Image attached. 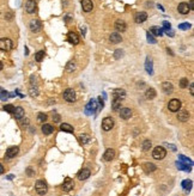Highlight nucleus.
Masks as SVG:
<instances>
[{
    "instance_id": "nucleus-24",
    "label": "nucleus",
    "mask_w": 194,
    "mask_h": 196,
    "mask_svg": "<svg viewBox=\"0 0 194 196\" xmlns=\"http://www.w3.org/2000/svg\"><path fill=\"white\" fill-rule=\"evenodd\" d=\"M149 32L151 35H155V36H162V35H163V29L158 28V26H151Z\"/></svg>"
},
{
    "instance_id": "nucleus-8",
    "label": "nucleus",
    "mask_w": 194,
    "mask_h": 196,
    "mask_svg": "<svg viewBox=\"0 0 194 196\" xmlns=\"http://www.w3.org/2000/svg\"><path fill=\"white\" fill-rule=\"evenodd\" d=\"M25 11L30 14L35 13V11H36V1L35 0H28L25 3Z\"/></svg>"
},
{
    "instance_id": "nucleus-1",
    "label": "nucleus",
    "mask_w": 194,
    "mask_h": 196,
    "mask_svg": "<svg viewBox=\"0 0 194 196\" xmlns=\"http://www.w3.org/2000/svg\"><path fill=\"white\" fill-rule=\"evenodd\" d=\"M35 190L39 195H46L48 191V185L43 180H39L35 184Z\"/></svg>"
},
{
    "instance_id": "nucleus-17",
    "label": "nucleus",
    "mask_w": 194,
    "mask_h": 196,
    "mask_svg": "<svg viewBox=\"0 0 194 196\" xmlns=\"http://www.w3.org/2000/svg\"><path fill=\"white\" fill-rule=\"evenodd\" d=\"M73 185H74V183H73V181L71 180V178H66L64 184H62V189L65 191H71L73 189Z\"/></svg>"
},
{
    "instance_id": "nucleus-22",
    "label": "nucleus",
    "mask_w": 194,
    "mask_h": 196,
    "mask_svg": "<svg viewBox=\"0 0 194 196\" xmlns=\"http://www.w3.org/2000/svg\"><path fill=\"white\" fill-rule=\"evenodd\" d=\"M53 132H54V127L52 124H48V123H43L42 126V133L44 135H50Z\"/></svg>"
},
{
    "instance_id": "nucleus-19",
    "label": "nucleus",
    "mask_w": 194,
    "mask_h": 196,
    "mask_svg": "<svg viewBox=\"0 0 194 196\" xmlns=\"http://www.w3.org/2000/svg\"><path fill=\"white\" fill-rule=\"evenodd\" d=\"M162 90H163V92H164V93L170 95V93H173V91H174V86H173V84H170V83L165 81V83H163V84H162Z\"/></svg>"
},
{
    "instance_id": "nucleus-15",
    "label": "nucleus",
    "mask_w": 194,
    "mask_h": 196,
    "mask_svg": "<svg viewBox=\"0 0 194 196\" xmlns=\"http://www.w3.org/2000/svg\"><path fill=\"white\" fill-rule=\"evenodd\" d=\"M114 157H115V151L112 150V148H108L103 154V159L105 160V162H110V160L114 159Z\"/></svg>"
},
{
    "instance_id": "nucleus-44",
    "label": "nucleus",
    "mask_w": 194,
    "mask_h": 196,
    "mask_svg": "<svg viewBox=\"0 0 194 196\" xmlns=\"http://www.w3.org/2000/svg\"><path fill=\"white\" fill-rule=\"evenodd\" d=\"M163 28H164V30L167 31V30H170L171 29V25H170V23L169 22H163Z\"/></svg>"
},
{
    "instance_id": "nucleus-31",
    "label": "nucleus",
    "mask_w": 194,
    "mask_h": 196,
    "mask_svg": "<svg viewBox=\"0 0 194 196\" xmlns=\"http://www.w3.org/2000/svg\"><path fill=\"white\" fill-rule=\"evenodd\" d=\"M145 68H146V72L149 74H152L153 71H152V60L150 58L146 59V62H145Z\"/></svg>"
},
{
    "instance_id": "nucleus-49",
    "label": "nucleus",
    "mask_w": 194,
    "mask_h": 196,
    "mask_svg": "<svg viewBox=\"0 0 194 196\" xmlns=\"http://www.w3.org/2000/svg\"><path fill=\"white\" fill-rule=\"evenodd\" d=\"M53 120H54V122H59V121H60V116H59V115H54Z\"/></svg>"
},
{
    "instance_id": "nucleus-13",
    "label": "nucleus",
    "mask_w": 194,
    "mask_h": 196,
    "mask_svg": "<svg viewBox=\"0 0 194 196\" xmlns=\"http://www.w3.org/2000/svg\"><path fill=\"white\" fill-rule=\"evenodd\" d=\"M146 19H147V13H146V12H138V13L135 14V17H134V21H135V23H138V24L144 23Z\"/></svg>"
},
{
    "instance_id": "nucleus-48",
    "label": "nucleus",
    "mask_w": 194,
    "mask_h": 196,
    "mask_svg": "<svg viewBox=\"0 0 194 196\" xmlns=\"http://www.w3.org/2000/svg\"><path fill=\"white\" fill-rule=\"evenodd\" d=\"M193 88H194V84L192 83V84L189 85V91H190V95H193V92H194V90H193Z\"/></svg>"
},
{
    "instance_id": "nucleus-11",
    "label": "nucleus",
    "mask_w": 194,
    "mask_h": 196,
    "mask_svg": "<svg viewBox=\"0 0 194 196\" xmlns=\"http://www.w3.org/2000/svg\"><path fill=\"white\" fill-rule=\"evenodd\" d=\"M12 114H13L16 120H22L24 117V109L22 106H14V110Z\"/></svg>"
},
{
    "instance_id": "nucleus-30",
    "label": "nucleus",
    "mask_w": 194,
    "mask_h": 196,
    "mask_svg": "<svg viewBox=\"0 0 194 196\" xmlns=\"http://www.w3.org/2000/svg\"><path fill=\"white\" fill-rule=\"evenodd\" d=\"M79 140H80V142L83 145H87L91 141V138H90V135H87V134H82L79 136Z\"/></svg>"
},
{
    "instance_id": "nucleus-40",
    "label": "nucleus",
    "mask_w": 194,
    "mask_h": 196,
    "mask_svg": "<svg viewBox=\"0 0 194 196\" xmlns=\"http://www.w3.org/2000/svg\"><path fill=\"white\" fill-rule=\"evenodd\" d=\"M37 121H39V122H41V123L46 122V121H47V115H46V114H43V113H40V114L37 115Z\"/></svg>"
},
{
    "instance_id": "nucleus-3",
    "label": "nucleus",
    "mask_w": 194,
    "mask_h": 196,
    "mask_svg": "<svg viewBox=\"0 0 194 196\" xmlns=\"http://www.w3.org/2000/svg\"><path fill=\"white\" fill-rule=\"evenodd\" d=\"M113 127H114V120H113L112 117H105V118H103V121H102V129H103L104 132L112 130Z\"/></svg>"
},
{
    "instance_id": "nucleus-5",
    "label": "nucleus",
    "mask_w": 194,
    "mask_h": 196,
    "mask_svg": "<svg viewBox=\"0 0 194 196\" xmlns=\"http://www.w3.org/2000/svg\"><path fill=\"white\" fill-rule=\"evenodd\" d=\"M168 109L171 111V113H176V111H180L181 109V102L179 99H171L168 104Z\"/></svg>"
},
{
    "instance_id": "nucleus-27",
    "label": "nucleus",
    "mask_w": 194,
    "mask_h": 196,
    "mask_svg": "<svg viewBox=\"0 0 194 196\" xmlns=\"http://www.w3.org/2000/svg\"><path fill=\"white\" fill-rule=\"evenodd\" d=\"M181 185H182L183 190H186V191H189V190L192 189V187H193V182H192L190 180H185V181H182Z\"/></svg>"
},
{
    "instance_id": "nucleus-2",
    "label": "nucleus",
    "mask_w": 194,
    "mask_h": 196,
    "mask_svg": "<svg viewBox=\"0 0 194 196\" xmlns=\"http://www.w3.org/2000/svg\"><path fill=\"white\" fill-rule=\"evenodd\" d=\"M165 155H167V151H165V148L162 147V146H157V147H155L153 151H152V157H153L155 159H157V160H162Z\"/></svg>"
},
{
    "instance_id": "nucleus-20",
    "label": "nucleus",
    "mask_w": 194,
    "mask_h": 196,
    "mask_svg": "<svg viewBox=\"0 0 194 196\" xmlns=\"http://www.w3.org/2000/svg\"><path fill=\"white\" fill-rule=\"evenodd\" d=\"M109 41L113 43V44H117V43H120L121 41H122V38H121V35L119 33V32H113L110 36H109Z\"/></svg>"
},
{
    "instance_id": "nucleus-39",
    "label": "nucleus",
    "mask_w": 194,
    "mask_h": 196,
    "mask_svg": "<svg viewBox=\"0 0 194 196\" xmlns=\"http://www.w3.org/2000/svg\"><path fill=\"white\" fill-rule=\"evenodd\" d=\"M188 79L187 78H182L181 80H180V87L181 88H186V87H188Z\"/></svg>"
},
{
    "instance_id": "nucleus-36",
    "label": "nucleus",
    "mask_w": 194,
    "mask_h": 196,
    "mask_svg": "<svg viewBox=\"0 0 194 196\" xmlns=\"http://www.w3.org/2000/svg\"><path fill=\"white\" fill-rule=\"evenodd\" d=\"M76 68V63L73 61H69L67 65H66V69H67V72H73Z\"/></svg>"
},
{
    "instance_id": "nucleus-32",
    "label": "nucleus",
    "mask_w": 194,
    "mask_h": 196,
    "mask_svg": "<svg viewBox=\"0 0 194 196\" xmlns=\"http://www.w3.org/2000/svg\"><path fill=\"white\" fill-rule=\"evenodd\" d=\"M176 165H178V169H179V170H183V171H186V172H189V171L192 170V166H188V165H186V164H183V163H181V162H178V163H176Z\"/></svg>"
},
{
    "instance_id": "nucleus-37",
    "label": "nucleus",
    "mask_w": 194,
    "mask_h": 196,
    "mask_svg": "<svg viewBox=\"0 0 194 196\" xmlns=\"http://www.w3.org/2000/svg\"><path fill=\"white\" fill-rule=\"evenodd\" d=\"M151 147H152V145H151V141L150 140H145L143 142V150L144 151H149Z\"/></svg>"
},
{
    "instance_id": "nucleus-45",
    "label": "nucleus",
    "mask_w": 194,
    "mask_h": 196,
    "mask_svg": "<svg viewBox=\"0 0 194 196\" xmlns=\"http://www.w3.org/2000/svg\"><path fill=\"white\" fill-rule=\"evenodd\" d=\"M26 175H28L29 177H32V176L35 175V172H34V170H32L31 167H28V169H26Z\"/></svg>"
},
{
    "instance_id": "nucleus-14",
    "label": "nucleus",
    "mask_w": 194,
    "mask_h": 196,
    "mask_svg": "<svg viewBox=\"0 0 194 196\" xmlns=\"http://www.w3.org/2000/svg\"><path fill=\"white\" fill-rule=\"evenodd\" d=\"M90 175H91V171L89 169H83L78 173V180L79 181H85V180H87V178L90 177Z\"/></svg>"
},
{
    "instance_id": "nucleus-42",
    "label": "nucleus",
    "mask_w": 194,
    "mask_h": 196,
    "mask_svg": "<svg viewBox=\"0 0 194 196\" xmlns=\"http://www.w3.org/2000/svg\"><path fill=\"white\" fill-rule=\"evenodd\" d=\"M146 36H147V40H149L150 43H156V42H157V41L155 40V37H153V35H151L149 31H147V33H146Z\"/></svg>"
},
{
    "instance_id": "nucleus-25",
    "label": "nucleus",
    "mask_w": 194,
    "mask_h": 196,
    "mask_svg": "<svg viewBox=\"0 0 194 196\" xmlns=\"http://www.w3.org/2000/svg\"><path fill=\"white\" fill-rule=\"evenodd\" d=\"M178 118H179V121H181V122H187V121L189 120V114H188V111L181 110V111L179 113V115H178Z\"/></svg>"
},
{
    "instance_id": "nucleus-52",
    "label": "nucleus",
    "mask_w": 194,
    "mask_h": 196,
    "mask_svg": "<svg viewBox=\"0 0 194 196\" xmlns=\"http://www.w3.org/2000/svg\"><path fill=\"white\" fill-rule=\"evenodd\" d=\"M1 91H4V90H3V87H0V92H1Z\"/></svg>"
},
{
    "instance_id": "nucleus-26",
    "label": "nucleus",
    "mask_w": 194,
    "mask_h": 196,
    "mask_svg": "<svg viewBox=\"0 0 194 196\" xmlns=\"http://www.w3.org/2000/svg\"><path fill=\"white\" fill-rule=\"evenodd\" d=\"M143 169H144V171L146 172V173H150V172H153V171H156V165L155 164H152V163H145L144 165H143Z\"/></svg>"
},
{
    "instance_id": "nucleus-34",
    "label": "nucleus",
    "mask_w": 194,
    "mask_h": 196,
    "mask_svg": "<svg viewBox=\"0 0 194 196\" xmlns=\"http://www.w3.org/2000/svg\"><path fill=\"white\" fill-rule=\"evenodd\" d=\"M35 59H36L37 62H41L43 59H44V50H40L35 54Z\"/></svg>"
},
{
    "instance_id": "nucleus-12",
    "label": "nucleus",
    "mask_w": 194,
    "mask_h": 196,
    "mask_svg": "<svg viewBox=\"0 0 194 196\" xmlns=\"http://www.w3.org/2000/svg\"><path fill=\"white\" fill-rule=\"evenodd\" d=\"M82 7L84 12H91L94 9V4L91 0H82Z\"/></svg>"
},
{
    "instance_id": "nucleus-7",
    "label": "nucleus",
    "mask_w": 194,
    "mask_h": 196,
    "mask_svg": "<svg viewBox=\"0 0 194 196\" xmlns=\"http://www.w3.org/2000/svg\"><path fill=\"white\" fill-rule=\"evenodd\" d=\"M18 152H19V148H18V147H17V146H12V147L7 148L6 154H5V158H6V159H12V158H14L17 154H18Z\"/></svg>"
},
{
    "instance_id": "nucleus-18",
    "label": "nucleus",
    "mask_w": 194,
    "mask_h": 196,
    "mask_svg": "<svg viewBox=\"0 0 194 196\" xmlns=\"http://www.w3.org/2000/svg\"><path fill=\"white\" fill-rule=\"evenodd\" d=\"M132 116V110L130 108H122L120 110V117L123 120H128Z\"/></svg>"
},
{
    "instance_id": "nucleus-28",
    "label": "nucleus",
    "mask_w": 194,
    "mask_h": 196,
    "mask_svg": "<svg viewBox=\"0 0 194 196\" xmlns=\"http://www.w3.org/2000/svg\"><path fill=\"white\" fill-rule=\"evenodd\" d=\"M156 90L155 88H152V87H150V88H147L146 90V92H145V97L147 98V99H153L155 97H156Z\"/></svg>"
},
{
    "instance_id": "nucleus-35",
    "label": "nucleus",
    "mask_w": 194,
    "mask_h": 196,
    "mask_svg": "<svg viewBox=\"0 0 194 196\" xmlns=\"http://www.w3.org/2000/svg\"><path fill=\"white\" fill-rule=\"evenodd\" d=\"M120 108H121V100L117 99V98H114V100H113V110L117 111Z\"/></svg>"
},
{
    "instance_id": "nucleus-46",
    "label": "nucleus",
    "mask_w": 194,
    "mask_h": 196,
    "mask_svg": "<svg viewBox=\"0 0 194 196\" xmlns=\"http://www.w3.org/2000/svg\"><path fill=\"white\" fill-rule=\"evenodd\" d=\"M120 56H122V51H121V49H117L115 53V59H119Z\"/></svg>"
},
{
    "instance_id": "nucleus-29",
    "label": "nucleus",
    "mask_w": 194,
    "mask_h": 196,
    "mask_svg": "<svg viewBox=\"0 0 194 196\" xmlns=\"http://www.w3.org/2000/svg\"><path fill=\"white\" fill-rule=\"evenodd\" d=\"M60 129L62 132H66V133H73V127L71 126V124H68V123H62L60 126Z\"/></svg>"
},
{
    "instance_id": "nucleus-4",
    "label": "nucleus",
    "mask_w": 194,
    "mask_h": 196,
    "mask_svg": "<svg viewBox=\"0 0 194 196\" xmlns=\"http://www.w3.org/2000/svg\"><path fill=\"white\" fill-rule=\"evenodd\" d=\"M13 47V43L10 38H0V50L9 51Z\"/></svg>"
},
{
    "instance_id": "nucleus-41",
    "label": "nucleus",
    "mask_w": 194,
    "mask_h": 196,
    "mask_svg": "<svg viewBox=\"0 0 194 196\" xmlns=\"http://www.w3.org/2000/svg\"><path fill=\"white\" fill-rule=\"evenodd\" d=\"M4 110L7 111V113H10V114H12L13 110H14V106H13L12 104H6V105L4 106Z\"/></svg>"
},
{
    "instance_id": "nucleus-16",
    "label": "nucleus",
    "mask_w": 194,
    "mask_h": 196,
    "mask_svg": "<svg viewBox=\"0 0 194 196\" xmlns=\"http://www.w3.org/2000/svg\"><path fill=\"white\" fill-rule=\"evenodd\" d=\"M125 96H126V92H125V90H122V88H115V90L113 91V97L117 98L120 100H122L123 98H125Z\"/></svg>"
},
{
    "instance_id": "nucleus-38",
    "label": "nucleus",
    "mask_w": 194,
    "mask_h": 196,
    "mask_svg": "<svg viewBox=\"0 0 194 196\" xmlns=\"http://www.w3.org/2000/svg\"><path fill=\"white\" fill-rule=\"evenodd\" d=\"M10 98V93L7 92V91H1V92H0V99H1V100H6V99H9Z\"/></svg>"
},
{
    "instance_id": "nucleus-33",
    "label": "nucleus",
    "mask_w": 194,
    "mask_h": 196,
    "mask_svg": "<svg viewBox=\"0 0 194 196\" xmlns=\"http://www.w3.org/2000/svg\"><path fill=\"white\" fill-rule=\"evenodd\" d=\"M179 160L181 163H183V164H186V165H189V166H192L193 165V162L189 159V158H187V157H185V155H179Z\"/></svg>"
},
{
    "instance_id": "nucleus-10",
    "label": "nucleus",
    "mask_w": 194,
    "mask_h": 196,
    "mask_svg": "<svg viewBox=\"0 0 194 196\" xmlns=\"http://www.w3.org/2000/svg\"><path fill=\"white\" fill-rule=\"evenodd\" d=\"M67 40H68L69 43H72V44H78L79 41H80L79 37H78V35L76 32H73V31H69L67 33Z\"/></svg>"
},
{
    "instance_id": "nucleus-43",
    "label": "nucleus",
    "mask_w": 194,
    "mask_h": 196,
    "mask_svg": "<svg viewBox=\"0 0 194 196\" xmlns=\"http://www.w3.org/2000/svg\"><path fill=\"white\" fill-rule=\"evenodd\" d=\"M189 28H190V24H188V23H182L179 25V29H181V30H188Z\"/></svg>"
},
{
    "instance_id": "nucleus-6",
    "label": "nucleus",
    "mask_w": 194,
    "mask_h": 196,
    "mask_svg": "<svg viewBox=\"0 0 194 196\" xmlns=\"http://www.w3.org/2000/svg\"><path fill=\"white\" fill-rule=\"evenodd\" d=\"M64 99L68 103H73L76 100V92L73 88H67V90L64 92Z\"/></svg>"
},
{
    "instance_id": "nucleus-23",
    "label": "nucleus",
    "mask_w": 194,
    "mask_h": 196,
    "mask_svg": "<svg viewBox=\"0 0 194 196\" xmlns=\"http://www.w3.org/2000/svg\"><path fill=\"white\" fill-rule=\"evenodd\" d=\"M178 11L181 13V14H188L189 13V7H188V4L187 3H181L178 7Z\"/></svg>"
},
{
    "instance_id": "nucleus-47",
    "label": "nucleus",
    "mask_w": 194,
    "mask_h": 196,
    "mask_svg": "<svg viewBox=\"0 0 194 196\" xmlns=\"http://www.w3.org/2000/svg\"><path fill=\"white\" fill-rule=\"evenodd\" d=\"M188 7H189V10H194V0H190L188 4Z\"/></svg>"
},
{
    "instance_id": "nucleus-50",
    "label": "nucleus",
    "mask_w": 194,
    "mask_h": 196,
    "mask_svg": "<svg viewBox=\"0 0 194 196\" xmlns=\"http://www.w3.org/2000/svg\"><path fill=\"white\" fill-rule=\"evenodd\" d=\"M1 173H4V166L0 164V175H1Z\"/></svg>"
},
{
    "instance_id": "nucleus-9",
    "label": "nucleus",
    "mask_w": 194,
    "mask_h": 196,
    "mask_svg": "<svg viewBox=\"0 0 194 196\" xmlns=\"http://www.w3.org/2000/svg\"><path fill=\"white\" fill-rule=\"evenodd\" d=\"M29 26H30V30L32 32H39L41 30V28H42V24H41V22L39 19H34V21L30 22Z\"/></svg>"
},
{
    "instance_id": "nucleus-21",
    "label": "nucleus",
    "mask_w": 194,
    "mask_h": 196,
    "mask_svg": "<svg viewBox=\"0 0 194 196\" xmlns=\"http://www.w3.org/2000/svg\"><path fill=\"white\" fill-rule=\"evenodd\" d=\"M115 29H116V31H121V32H123V31H126L127 25H126V23L123 22V21L119 19V21L115 22Z\"/></svg>"
},
{
    "instance_id": "nucleus-51",
    "label": "nucleus",
    "mask_w": 194,
    "mask_h": 196,
    "mask_svg": "<svg viewBox=\"0 0 194 196\" xmlns=\"http://www.w3.org/2000/svg\"><path fill=\"white\" fill-rule=\"evenodd\" d=\"M3 67H4V65H3V62H1V61H0V71L3 69Z\"/></svg>"
}]
</instances>
